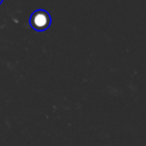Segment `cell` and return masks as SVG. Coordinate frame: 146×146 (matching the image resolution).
I'll return each mask as SVG.
<instances>
[{
  "label": "cell",
  "mask_w": 146,
  "mask_h": 146,
  "mask_svg": "<svg viewBox=\"0 0 146 146\" xmlns=\"http://www.w3.org/2000/svg\"><path fill=\"white\" fill-rule=\"evenodd\" d=\"M52 18L48 11L44 9H38L32 13L29 19V24L32 29L37 32H44L51 26Z\"/></svg>",
  "instance_id": "obj_1"
},
{
  "label": "cell",
  "mask_w": 146,
  "mask_h": 146,
  "mask_svg": "<svg viewBox=\"0 0 146 146\" xmlns=\"http://www.w3.org/2000/svg\"><path fill=\"white\" fill-rule=\"evenodd\" d=\"M2 2H3V0H0V4H1V3H2Z\"/></svg>",
  "instance_id": "obj_2"
}]
</instances>
